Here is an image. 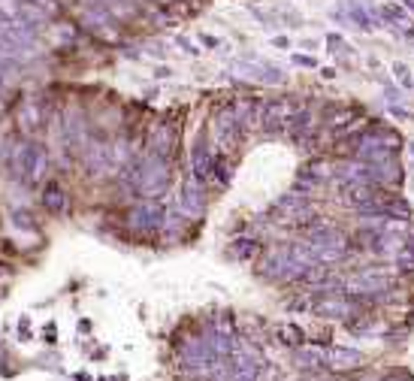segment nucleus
Wrapping results in <instances>:
<instances>
[{"instance_id": "f257e3e1", "label": "nucleus", "mask_w": 414, "mask_h": 381, "mask_svg": "<svg viewBox=\"0 0 414 381\" xmlns=\"http://www.w3.org/2000/svg\"><path fill=\"white\" fill-rule=\"evenodd\" d=\"M405 10L402 6H381V22H402Z\"/></svg>"}]
</instances>
